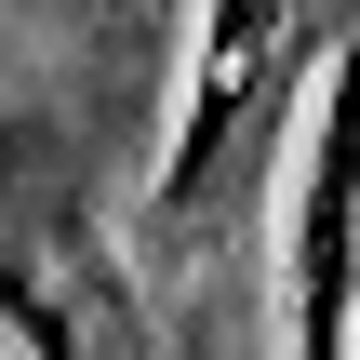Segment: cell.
Returning a JSON list of instances; mask_svg holds the SVG:
<instances>
[{"label": "cell", "instance_id": "1", "mask_svg": "<svg viewBox=\"0 0 360 360\" xmlns=\"http://www.w3.org/2000/svg\"><path fill=\"white\" fill-rule=\"evenodd\" d=\"M347 40H360L347 0H214L200 13V53H187V120H174V160L147 187V214L174 240H214L227 214H254L281 187L294 94H321Z\"/></svg>", "mask_w": 360, "mask_h": 360}, {"label": "cell", "instance_id": "2", "mask_svg": "<svg viewBox=\"0 0 360 360\" xmlns=\"http://www.w3.org/2000/svg\"><path fill=\"white\" fill-rule=\"evenodd\" d=\"M294 360H360V40L307 94L294 174Z\"/></svg>", "mask_w": 360, "mask_h": 360}]
</instances>
